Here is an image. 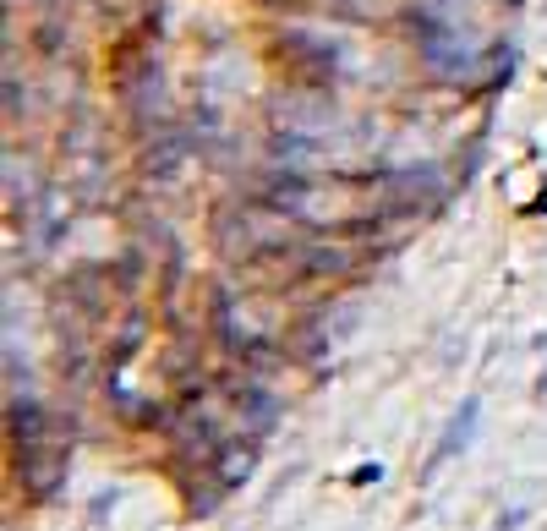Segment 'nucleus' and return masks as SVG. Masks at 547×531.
Here are the masks:
<instances>
[{
	"instance_id": "nucleus-1",
	"label": "nucleus",
	"mask_w": 547,
	"mask_h": 531,
	"mask_svg": "<svg viewBox=\"0 0 547 531\" xmlns=\"http://www.w3.org/2000/svg\"><path fill=\"white\" fill-rule=\"evenodd\" d=\"M471 422H476V400H465V411H460L455 433H449V444L438 449V460H444V455H455V449H465V438H471Z\"/></svg>"
}]
</instances>
